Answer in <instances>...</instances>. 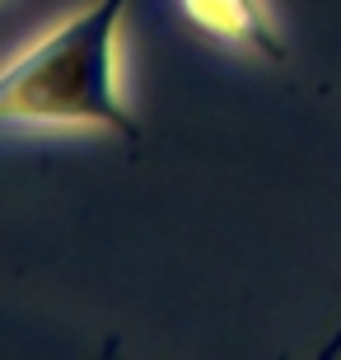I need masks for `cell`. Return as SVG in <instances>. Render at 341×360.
I'll use <instances>...</instances> for the list:
<instances>
[{
    "label": "cell",
    "mask_w": 341,
    "mask_h": 360,
    "mask_svg": "<svg viewBox=\"0 0 341 360\" xmlns=\"http://www.w3.org/2000/svg\"><path fill=\"white\" fill-rule=\"evenodd\" d=\"M178 5L206 38L262 61H285V42L276 33L271 14L262 10V0H178Z\"/></svg>",
    "instance_id": "cell-2"
},
{
    "label": "cell",
    "mask_w": 341,
    "mask_h": 360,
    "mask_svg": "<svg viewBox=\"0 0 341 360\" xmlns=\"http://www.w3.org/2000/svg\"><path fill=\"white\" fill-rule=\"evenodd\" d=\"M337 351H341V328H337V337H332L328 347H323V360H332V356H337Z\"/></svg>",
    "instance_id": "cell-3"
},
{
    "label": "cell",
    "mask_w": 341,
    "mask_h": 360,
    "mask_svg": "<svg viewBox=\"0 0 341 360\" xmlns=\"http://www.w3.org/2000/svg\"><path fill=\"white\" fill-rule=\"evenodd\" d=\"M122 10L127 0H94L14 56L0 70V122L103 127L122 141H141V122L127 112L117 89Z\"/></svg>",
    "instance_id": "cell-1"
}]
</instances>
